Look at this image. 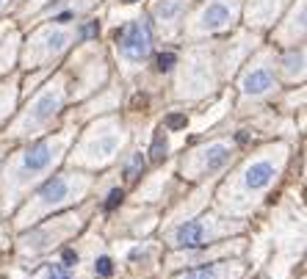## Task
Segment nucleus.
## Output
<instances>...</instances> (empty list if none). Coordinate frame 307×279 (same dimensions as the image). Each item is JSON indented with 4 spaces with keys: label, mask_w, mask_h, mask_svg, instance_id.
<instances>
[{
    "label": "nucleus",
    "mask_w": 307,
    "mask_h": 279,
    "mask_svg": "<svg viewBox=\"0 0 307 279\" xmlns=\"http://www.w3.org/2000/svg\"><path fill=\"white\" fill-rule=\"evenodd\" d=\"M288 158V147L285 144H271L255 152L244 166L222 185L219 191V208L227 216H247L263 202V196L274 188L280 180Z\"/></svg>",
    "instance_id": "f257e3e1"
},
{
    "label": "nucleus",
    "mask_w": 307,
    "mask_h": 279,
    "mask_svg": "<svg viewBox=\"0 0 307 279\" xmlns=\"http://www.w3.org/2000/svg\"><path fill=\"white\" fill-rule=\"evenodd\" d=\"M66 144H69V130L58 133L53 138H44L39 144H30L28 149L14 155L6 166V177L0 180V194H3V205L6 208H14L28 194V188L39 185L58 166Z\"/></svg>",
    "instance_id": "f03ea898"
},
{
    "label": "nucleus",
    "mask_w": 307,
    "mask_h": 279,
    "mask_svg": "<svg viewBox=\"0 0 307 279\" xmlns=\"http://www.w3.org/2000/svg\"><path fill=\"white\" fill-rule=\"evenodd\" d=\"M69 100V86H66V72H58L28 100V105L19 111V116L11 122L8 136L11 138H33L47 133L55 125L58 113L64 111Z\"/></svg>",
    "instance_id": "7ed1b4c3"
},
{
    "label": "nucleus",
    "mask_w": 307,
    "mask_h": 279,
    "mask_svg": "<svg viewBox=\"0 0 307 279\" xmlns=\"http://www.w3.org/2000/svg\"><path fill=\"white\" fill-rule=\"evenodd\" d=\"M219 86L216 69V47L208 44H191L183 53L180 61H175V97L177 100H202Z\"/></svg>",
    "instance_id": "20e7f679"
},
{
    "label": "nucleus",
    "mask_w": 307,
    "mask_h": 279,
    "mask_svg": "<svg viewBox=\"0 0 307 279\" xmlns=\"http://www.w3.org/2000/svg\"><path fill=\"white\" fill-rule=\"evenodd\" d=\"M80 39V22L72 25H53L36 22L28 42L19 44V64L25 72L33 69H53V64Z\"/></svg>",
    "instance_id": "39448f33"
},
{
    "label": "nucleus",
    "mask_w": 307,
    "mask_h": 279,
    "mask_svg": "<svg viewBox=\"0 0 307 279\" xmlns=\"http://www.w3.org/2000/svg\"><path fill=\"white\" fill-rule=\"evenodd\" d=\"M127 141L125 125H122L116 116H105L91 122L89 130L80 136L78 147L69 155V163L72 166H86V169H100L108 166L116 155L122 152Z\"/></svg>",
    "instance_id": "423d86ee"
},
{
    "label": "nucleus",
    "mask_w": 307,
    "mask_h": 279,
    "mask_svg": "<svg viewBox=\"0 0 307 279\" xmlns=\"http://www.w3.org/2000/svg\"><path fill=\"white\" fill-rule=\"evenodd\" d=\"M91 185V177L89 174H58L55 180H50L36 196H30L28 208L19 213L17 224L19 227H28V224H36L39 219H44L47 213L53 210H61L66 208L69 202H78L80 196H86Z\"/></svg>",
    "instance_id": "0eeeda50"
},
{
    "label": "nucleus",
    "mask_w": 307,
    "mask_h": 279,
    "mask_svg": "<svg viewBox=\"0 0 307 279\" xmlns=\"http://www.w3.org/2000/svg\"><path fill=\"white\" fill-rule=\"evenodd\" d=\"M155 47V33L147 14H136L127 22H122L114 33V55L119 64L122 75H136L144 69L147 58L152 55Z\"/></svg>",
    "instance_id": "6e6552de"
},
{
    "label": "nucleus",
    "mask_w": 307,
    "mask_h": 279,
    "mask_svg": "<svg viewBox=\"0 0 307 279\" xmlns=\"http://www.w3.org/2000/svg\"><path fill=\"white\" fill-rule=\"evenodd\" d=\"M277 89H280L277 53H274V47H258L247 61H244V69H241V75H238V100H241V111H247V108L269 100Z\"/></svg>",
    "instance_id": "1a4fd4ad"
},
{
    "label": "nucleus",
    "mask_w": 307,
    "mask_h": 279,
    "mask_svg": "<svg viewBox=\"0 0 307 279\" xmlns=\"http://www.w3.org/2000/svg\"><path fill=\"white\" fill-rule=\"evenodd\" d=\"M244 0H202L199 6H191L180 36L186 42H199L208 36L227 33L238 25Z\"/></svg>",
    "instance_id": "9d476101"
},
{
    "label": "nucleus",
    "mask_w": 307,
    "mask_h": 279,
    "mask_svg": "<svg viewBox=\"0 0 307 279\" xmlns=\"http://www.w3.org/2000/svg\"><path fill=\"white\" fill-rule=\"evenodd\" d=\"M66 75L75 77V89H72L75 100H83L91 91H100V86L108 77V69H105V55L97 47V42H86V47H80L72 55Z\"/></svg>",
    "instance_id": "9b49d317"
},
{
    "label": "nucleus",
    "mask_w": 307,
    "mask_h": 279,
    "mask_svg": "<svg viewBox=\"0 0 307 279\" xmlns=\"http://www.w3.org/2000/svg\"><path fill=\"white\" fill-rule=\"evenodd\" d=\"M241 230L238 221H227V219H216V216H202L194 221H183L180 227L169 232V246L175 249H199V246L213 244L216 238L230 235V232Z\"/></svg>",
    "instance_id": "f8f14e48"
},
{
    "label": "nucleus",
    "mask_w": 307,
    "mask_h": 279,
    "mask_svg": "<svg viewBox=\"0 0 307 279\" xmlns=\"http://www.w3.org/2000/svg\"><path fill=\"white\" fill-rule=\"evenodd\" d=\"M235 155V144L233 141H208L202 147L191 149L183 158V177L188 180H205L211 174L222 172Z\"/></svg>",
    "instance_id": "ddd939ff"
},
{
    "label": "nucleus",
    "mask_w": 307,
    "mask_h": 279,
    "mask_svg": "<svg viewBox=\"0 0 307 279\" xmlns=\"http://www.w3.org/2000/svg\"><path fill=\"white\" fill-rule=\"evenodd\" d=\"M260 47V33L258 30H238L216 47V69L219 80H227L244 66V61Z\"/></svg>",
    "instance_id": "4468645a"
},
{
    "label": "nucleus",
    "mask_w": 307,
    "mask_h": 279,
    "mask_svg": "<svg viewBox=\"0 0 307 279\" xmlns=\"http://www.w3.org/2000/svg\"><path fill=\"white\" fill-rule=\"evenodd\" d=\"M194 0H155L150 8V25L152 33L161 36L163 42H172L177 39L183 30L188 11H191Z\"/></svg>",
    "instance_id": "2eb2a0df"
},
{
    "label": "nucleus",
    "mask_w": 307,
    "mask_h": 279,
    "mask_svg": "<svg viewBox=\"0 0 307 279\" xmlns=\"http://www.w3.org/2000/svg\"><path fill=\"white\" fill-rule=\"evenodd\" d=\"M305 14L307 3L296 0L283 11V17L271 25V47H291L305 42Z\"/></svg>",
    "instance_id": "dca6fc26"
},
{
    "label": "nucleus",
    "mask_w": 307,
    "mask_h": 279,
    "mask_svg": "<svg viewBox=\"0 0 307 279\" xmlns=\"http://www.w3.org/2000/svg\"><path fill=\"white\" fill-rule=\"evenodd\" d=\"M78 230V216H66V219H55L53 224L42 227V230L30 232L28 238H22V246L19 249L25 252V255H36V252H44V249H53V246H58L64 238H69L72 232Z\"/></svg>",
    "instance_id": "f3484780"
},
{
    "label": "nucleus",
    "mask_w": 307,
    "mask_h": 279,
    "mask_svg": "<svg viewBox=\"0 0 307 279\" xmlns=\"http://www.w3.org/2000/svg\"><path fill=\"white\" fill-rule=\"evenodd\" d=\"M100 0H50L33 14V22H53V25H72L91 11Z\"/></svg>",
    "instance_id": "a211bd4d"
},
{
    "label": "nucleus",
    "mask_w": 307,
    "mask_h": 279,
    "mask_svg": "<svg viewBox=\"0 0 307 279\" xmlns=\"http://www.w3.org/2000/svg\"><path fill=\"white\" fill-rule=\"evenodd\" d=\"M291 0H244V19L249 30H266L283 17Z\"/></svg>",
    "instance_id": "6ab92c4d"
},
{
    "label": "nucleus",
    "mask_w": 307,
    "mask_h": 279,
    "mask_svg": "<svg viewBox=\"0 0 307 279\" xmlns=\"http://www.w3.org/2000/svg\"><path fill=\"white\" fill-rule=\"evenodd\" d=\"M277 77L285 83L305 80V42L283 47V55H277Z\"/></svg>",
    "instance_id": "aec40b11"
},
{
    "label": "nucleus",
    "mask_w": 307,
    "mask_h": 279,
    "mask_svg": "<svg viewBox=\"0 0 307 279\" xmlns=\"http://www.w3.org/2000/svg\"><path fill=\"white\" fill-rule=\"evenodd\" d=\"M19 58V30L11 22H0V77L8 75Z\"/></svg>",
    "instance_id": "412c9836"
},
{
    "label": "nucleus",
    "mask_w": 307,
    "mask_h": 279,
    "mask_svg": "<svg viewBox=\"0 0 307 279\" xmlns=\"http://www.w3.org/2000/svg\"><path fill=\"white\" fill-rule=\"evenodd\" d=\"M19 100V75H3L0 77V125L14 113Z\"/></svg>",
    "instance_id": "4be33fe9"
},
{
    "label": "nucleus",
    "mask_w": 307,
    "mask_h": 279,
    "mask_svg": "<svg viewBox=\"0 0 307 279\" xmlns=\"http://www.w3.org/2000/svg\"><path fill=\"white\" fill-rule=\"evenodd\" d=\"M244 271L241 263H213V266L197 268V271L183 274L180 279H235Z\"/></svg>",
    "instance_id": "5701e85b"
},
{
    "label": "nucleus",
    "mask_w": 307,
    "mask_h": 279,
    "mask_svg": "<svg viewBox=\"0 0 307 279\" xmlns=\"http://www.w3.org/2000/svg\"><path fill=\"white\" fill-rule=\"evenodd\" d=\"M119 97H122V91L116 89V86L100 89V94H97L94 100L89 102V105H83V113H105V111H116V105H119Z\"/></svg>",
    "instance_id": "b1692460"
},
{
    "label": "nucleus",
    "mask_w": 307,
    "mask_h": 279,
    "mask_svg": "<svg viewBox=\"0 0 307 279\" xmlns=\"http://www.w3.org/2000/svg\"><path fill=\"white\" fill-rule=\"evenodd\" d=\"M78 263L72 260V257H61L58 263H50L47 268H44V279H75V268Z\"/></svg>",
    "instance_id": "393cba45"
},
{
    "label": "nucleus",
    "mask_w": 307,
    "mask_h": 279,
    "mask_svg": "<svg viewBox=\"0 0 307 279\" xmlns=\"http://www.w3.org/2000/svg\"><path fill=\"white\" fill-rule=\"evenodd\" d=\"M50 0H22L19 3V17H33L42 6H47Z\"/></svg>",
    "instance_id": "a878e982"
},
{
    "label": "nucleus",
    "mask_w": 307,
    "mask_h": 279,
    "mask_svg": "<svg viewBox=\"0 0 307 279\" xmlns=\"http://www.w3.org/2000/svg\"><path fill=\"white\" fill-rule=\"evenodd\" d=\"M175 53H163V55H158V61H155V66H158V72H169L172 66H175Z\"/></svg>",
    "instance_id": "bb28decb"
},
{
    "label": "nucleus",
    "mask_w": 307,
    "mask_h": 279,
    "mask_svg": "<svg viewBox=\"0 0 307 279\" xmlns=\"http://www.w3.org/2000/svg\"><path fill=\"white\" fill-rule=\"evenodd\" d=\"M139 169H144V158H141V155H136V158H133L130 163H127V180H136V172H139Z\"/></svg>",
    "instance_id": "cd10ccee"
},
{
    "label": "nucleus",
    "mask_w": 307,
    "mask_h": 279,
    "mask_svg": "<svg viewBox=\"0 0 307 279\" xmlns=\"http://www.w3.org/2000/svg\"><path fill=\"white\" fill-rule=\"evenodd\" d=\"M94 271L100 274V277H108L114 268H111V260L108 257H100V260H94Z\"/></svg>",
    "instance_id": "c85d7f7f"
},
{
    "label": "nucleus",
    "mask_w": 307,
    "mask_h": 279,
    "mask_svg": "<svg viewBox=\"0 0 307 279\" xmlns=\"http://www.w3.org/2000/svg\"><path fill=\"white\" fill-rule=\"evenodd\" d=\"M122 202V188H114V191H111V194H108V202H105V208H116V205H119Z\"/></svg>",
    "instance_id": "c756f323"
},
{
    "label": "nucleus",
    "mask_w": 307,
    "mask_h": 279,
    "mask_svg": "<svg viewBox=\"0 0 307 279\" xmlns=\"http://www.w3.org/2000/svg\"><path fill=\"white\" fill-rule=\"evenodd\" d=\"M14 3H17V0H0V14H6L8 8H14Z\"/></svg>",
    "instance_id": "7c9ffc66"
}]
</instances>
